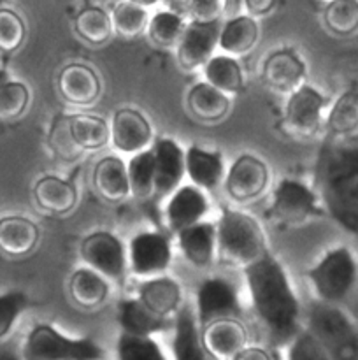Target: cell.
Returning a JSON list of instances; mask_svg holds the SVG:
<instances>
[{"instance_id": "ab89813d", "label": "cell", "mask_w": 358, "mask_h": 360, "mask_svg": "<svg viewBox=\"0 0 358 360\" xmlns=\"http://www.w3.org/2000/svg\"><path fill=\"white\" fill-rule=\"evenodd\" d=\"M30 104V90L23 81L0 83V122H13L25 115Z\"/></svg>"}, {"instance_id": "4316f807", "label": "cell", "mask_w": 358, "mask_h": 360, "mask_svg": "<svg viewBox=\"0 0 358 360\" xmlns=\"http://www.w3.org/2000/svg\"><path fill=\"white\" fill-rule=\"evenodd\" d=\"M95 192L107 202H121L130 197L126 164L116 155H107L95 164L91 174Z\"/></svg>"}, {"instance_id": "44dd1931", "label": "cell", "mask_w": 358, "mask_h": 360, "mask_svg": "<svg viewBox=\"0 0 358 360\" xmlns=\"http://www.w3.org/2000/svg\"><path fill=\"white\" fill-rule=\"evenodd\" d=\"M135 297L154 315L167 320H174L181 306L185 304L183 287L179 285V281L167 274L140 280Z\"/></svg>"}, {"instance_id": "681fc988", "label": "cell", "mask_w": 358, "mask_h": 360, "mask_svg": "<svg viewBox=\"0 0 358 360\" xmlns=\"http://www.w3.org/2000/svg\"><path fill=\"white\" fill-rule=\"evenodd\" d=\"M6 79H9V77H7V74H6V70L0 69V83H4Z\"/></svg>"}, {"instance_id": "e575fe53", "label": "cell", "mask_w": 358, "mask_h": 360, "mask_svg": "<svg viewBox=\"0 0 358 360\" xmlns=\"http://www.w3.org/2000/svg\"><path fill=\"white\" fill-rule=\"evenodd\" d=\"M321 18L332 35L353 37L358 34V0H326Z\"/></svg>"}, {"instance_id": "7dc6e473", "label": "cell", "mask_w": 358, "mask_h": 360, "mask_svg": "<svg viewBox=\"0 0 358 360\" xmlns=\"http://www.w3.org/2000/svg\"><path fill=\"white\" fill-rule=\"evenodd\" d=\"M0 360H23L21 357H18L14 352L9 350H0Z\"/></svg>"}, {"instance_id": "ac0fdd59", "label": "cell", "mask_w": 358, "mask_h": 360, "mask_svg": "<svg viewBox=\"0 0 358 360\" xmlns=\"http://www.w3.org/2000/svg\"><path fill=\"white\" fill-rule=\"evenodd\" d=\"M211 360H232L249 345V333L241 316L220 319L200 327Z\"/></svg>"}, {"instance_id": "d4e9b609", "label": "cell", "mask_w": 358, "mask_h": 360, "mask_svg": "<svg viewBox=\"0 0 358 360\" xmlns=\"http://www.w3.org/2000/svg\"><path fill=\"white\" fill-rule=\"evenodd\" d=\"M232 101L227 94L207 83L206 79L193 84L186 94V108L190 115L202 123H220L230 112Z\"/></svg>"}, {"instance_id": "ffe728a7", "label": "cell", "mask_w": 358, "mask_h": 360, "mask_svg": "<svg viewBox=\"0 0 358 360\" xmlns=\"http://www.w3.org/2000/svg\"><path fill=\"white\" fill-rule=\"evenodd\" d=\"M323 130L330 141L353 143L358 139V84L346 88L332 98Z\"/></svg>"}, {"instance_id": "d6a6232c", "label": "cell", "mask_w": 358, "mask_h": 360, "mask_svg": "<svg viewBox=\"0 0 358 360\" xmlns=\"http://www.w3.org/2000/svg\"><path fill=\"white\" fill-rule=\"evenodd\" d=\"M202 72L207 83L227 94L228 97L241 95L244 91V70L235 56L227 55V53H214L204 63Z\"/></svg>"}, {"instance_id": "d590c367", "label": "cell", "mask_w": 358, "mask_h": 360, "mask_svg": "<svg viewBox=\"0 0 358 360\" xmlns=\"http://www.w3.org/2000/svg\"><path fill=\"white\" fill-rule=\"evenodd\" d=\"M130 195L137 200H153L154 195V155L153 150L140 151L126 162Z\"/></svg>"}, {"instance_id": "2e32d148", "label": "cell", "mask_w": 358, "mask_h": 360, "mask_svg": "<svg viewBox=\"0 0 358 360\" xmlns=\"http://www.w3.org/2000/svg\"><path fill=\"white\" fill-rule=\"evenodd\" d=\"M307 63L293 48L272 49L262 60V81L276 94L290 95L295 88L305 83Z\"/></svg>"}, {"instance_id": "52a82bcc", "label": "cell", "mask_w": 358, "mask_h": 360, "mask_svg": "<svg viewBox=\"0 0 358 360\" xmlns=\"http://www.w3.org/2000/svg\"><path fill=\"white\" fill-rule=\"evenodd\" d=\"M104 350L90 338H72L49 323H39L25 340L23 360H104Z\"/></svg>"}, {"instance_id": "cb8c5ba5", "label": "cell", "mask_w": 358, "mask_h": 360, "mask_svg": "<svg viewBox=\"0 0 358 360\" xmlns=\"http://www.w3.org/2000/svg\"><path fill=\"white\" fill-rule=\"evenodd\" d=\"M172 360H211L204 347L195 308L188 302L181 306L172 327Z\"/></svg>"}, {"instance_id": "f6af8a7d", "label": "cell", "mask_w": 358, "mask_h": 360, "mask_svg": "<svg viewBox=\"0 0 358 360\" xmlns=\"http://www.w3.org/2000/svg\"><path fill=\"white\" fill-rule=\"evenodd\" d=\"M232 360H284L283 348L270 347V345H251L242 348Z\"/></svg>"}, {"instance_id": "6da1fadb", "label": "cell", "mask_w": 358, "mask_h": 360, "mask_svg": "<svg viewBox=\"0 0 358 360\" xmlns=\"http://www.w3.org/2000/svg\"><path fill=\"white\" fill-rule=\"evenodd\" d=\"M251 309L267 345L284 348L304 327L302 306L283 264L269 253L242 269Z\"/></svg>"}, {"instance_id": "bcb514c9", "label": "cell", "mask_w": 358, "mask_h": 360, "mask_svg": "<svg viewBox=\"0 0 358 360\" xmlns=\"http://www.w3.org/2000/svg\"><path fill=\"white\" fill-rule=\"evenodd\" d=\"M277 0H244L246 14L253 18L267 16L276 7Z\"/></svg>"}, {"instance_id": "7bdbcfd3", "label": "cell", "mask_w": 358, "mask_h": 360, "mask_svg": "<svg viewBox=\"0 0 358 360\" xmlns=\"http://www.w3.org/2000/svg\"><path fill=\"white\" fill-rule=\"evenodd\" d=\"M28 297L21 290H9L0 294V340L7 336L16 326L18 319L27 311Z\"/></svg>"}, {"instance_id": "836d02e7", "label": "cell", "mask_w": 358, "mask_h": 360, "mask_svg": "<svg viewBox=\"0 0 358 360\" xmlns=\"http://www.w3.org/2000/svg\"><path fill=\"white\" fill-rule=\"evenodd\" d=\"M77 37L91 46H102L114 35L111 13L100 6H86L77 13L74 20Z\"/></svg>"}, {"instance_id": "8d00e7d4", "label": "cell", "mask_w": 358, "mask_h": 360, "mask_svg": "<svg viewBox=\"0 0 358 360\" xmlns=\"http://www.w3.org/2000/svg\"><path fill=\"white\" fill-rule=\"evenodd\" d=\"M111 20L114 35L130 41V39L139 37V35H142L147 30L150 13H147L146 7L139 6V4L121 0V2H118L112 7Z\"/></svg>"}, {"instance_id": "9a60e30c", "label": "cell", "mask_w": 358, "mask_h": 360, "mask_svg": "<svg viewBox=\"0 0 358 360\" xmlns=\"http://www.w3.org/2000/svg\"><path fill=\"white\" fill-rule=\"evenodd\" d=\"M154 155L153 202L167 200L186 178L185 150L172 137H157L151 146Z\"/></svg>"}, {"instance_id": "60d3db41", "label": "cell", "mask_w": 358, "mask_h": 360, "mask_svg": "<svg viewBox=\"0 0 358 360\" xmlns=\"http://www.w3.org/2000/svg\"><path fill=\"white\" fill-rule=\"evenodd\" d=\"M284 360H332L319 341L305 329V326L283 348Z\"/></svg>"}, {"instance_id": "603a6c76", "label": "cell", "mask_w": 358, "mask_h": 360, "mask_svg": "<svg viewBox=\"0 0 358 360\" xmlns=\"http://www.w3.org/2000/svg\"><path fill=\"white\" fill-rule=\"evenodd\" d=\"M178 246L190 266L207 269L218 259L216 221L204 220L175 234Z\"/></svg>"}, {"instance_id": "7a4b0ae2", "label": "cell", "mask_w": 358, "mask_h": 360, "mask_svg": "<svg viewBox=\"0 0 358 360\" xmlns=\"http://www.w3.org/2000/svg\"><path fill=\"white\" fill-rule=\"evenodd\" d=\"M314 178L326 217L358 238V141L326 139L316 160Z\"/></svg>"}, {"instance_id": "5b68a950", "label": "cell", "mask_w": 358, "mask_h": 360, "mask_svg": "<svg viewBox=\"0 0 358 360\" xmlns=\"http://www.w3.org/2000/svg\"><path fill=\"white\" fill-rule=\"evenodd\" d=\"M304 326L332 360H358V319L344 306L314 301Z\"/></svg>"}, {"instance_id": "1f68e13d", "label": "cell", "mask_w": 358, "mask_h": 360, "mask_svg": "<svg viewBox=\"0 0 358 360\" xmlns=\"http://www.w3.org/2000/svg\"><path fill=\"white\" fill-rule=\"evenodd\" d=\"M258 39L260 27L256 18L249 16V14H239L221 25L218 49L239 58V56L253 51L255 46L258 44Z\"/></svg>"}, {"instance_id": "9c48e42d", "label": "cell", "mask_w": 358, "mask_h": 360, "mask_svg": "<svg viewBox=\"0 0 358 360\" xmlns=\"http://www.w3.org/2000/svg\"><path fill=\"white\" fill-rule=\"evenodd\" d=\"M84 266L91 267L111 283L125 285L128 274V252L121 239L109 231H93L79 243Z\"/></svg>"}, {"instance_id": "8fae6325", "label": "cell", "mask_w": 358, "mask_h": 360, "mask_svg": "<svg viewBox=\"0 0 358 360\" xmlns=\"http://www.w3.org/2000/svg\"><path fill=\"white\" fill-rule=\"evenodd\" d=\"M128 269L139 280L161 276L172 264L171 239L158 231H144L130 239Z\"/></svg>"}, {"instance_id": "e0dca14e", "label": "cell", "mask_w": 358, "mask_h": 360, "mask_svg": "<svg viewBox=\"0 0 358 360\" xmlns=\"http://www.w3.org/2000/svg\"><path fill=\"white\" fill-rule=\"evenodd\" d=\"M211 202L207 192L190 183V185H181L168 197L164 210V218L168 231L175 236L178 232L185 231L199 221L207 220Z\"/></svg>"}, {"instance_id": "f1b7e54d", "label": "cell", "mask_w": 358, "mask_h": 360, "mask_svg": "<svg viewBox=\"0 0 358 360\" xmlns=\"http://www.w3.org/2000/svg\"><path fill=\"white\" fill-rule=\"evenodd\" d=\"M77 190L69 179L55 174L39 178L34 185V200L42 211L49 214H67L76 207Z\"/></svg>"}, {"instance_id": "4fadbf2b", "label": "cell", "mask_w": 358, "mask_h": 360, "mask_svg": "<svg viewBox=\"0 0 358 360\" xmlns=\"http://www.w3.org/2000/svg\"><path fill=\"white\" fill-rule=\"evenodd\" d=\"M111 144L118 153L135 155L146 151L154 143V130L147 116L140 109L119 108L111 116Z\"/></svg>"}, {"instance_id": "3957f363", "label": "cell", "mask_w": 358, "mask_h": 360, "mask_svg": "<svg viewBox=\"0 0 358 360\" xmlns=\"http://www.w3.org/2000/svg\"><path fill=\"white\" fill-rule=\"evenodd\" d=\"M218 260L228 266L244 267L269 255V243L262 224L246 211L223 206L216 220Z\"/></svg>"}, {"instance_id": "c3c4849f", "label": "cell", "mask_w": 358, "mask_h": 360, "mask_svg": "<svg viewBox=\"0 0 358 360\" xmlns=\"http://www.w3.org/2000/svg\"><path fill=\"white\" fill-rule=\"evenodd\" d=\"M128 2L139 4V6H142V7H146V9H150V7L157 6V4L160 2V0H128Z\"/></svg>"}, {"instance_id": "f546056e", "label": "cell", "mask_w": 358, "mask_h": 360, "mask_svg": "<svg viewBox=\"0 0 358 360\" xmlns=\"http://www.w3.org/2000/svg\"><path fill=\"white\" fill-rule=\"evenodd\" d=\"M65 127L74 146L84 151H98L111 143V127L104 118L88 112L65 116Z\"/></svg>"}, {"instance_id": "7402d4cb", "label": "cell", "mask_w": 358, "mask_h": 360, "mask_svg": "<svg viewBox=\"0 0 358 360\" xmlns=\"http://www.w3.org/2000/svg\"><path fill=\"white\" fill-rule=\"evenodd\" d=\"M185 169L186 178L204 192H216L220 186H223L227 174L223 155L197 144L185 150Z\"/></svg>"}, {"instance_id": "277c9868", "label": "cell", "mask_w": 358, "mask_h": 360, "mask_svg": "<svg viewBox=\"0 0 358 360\" xmlns=\"http://www.w3.org/2000/svg\"><path fill=\"white\" fill-rule=\"evenodd\" d=\"M314 301L344 306L358 292V253L347 245L325 250L305 271Z\"/></svg>"}, {"instance_id": "74e56055", "label": "cell", "mask_w": 358, "mask_h": 360, "mask_svg": "<svg viewBox=\"0 0 358 360\" xmlns=\"http://www.w3.org/2000/svg\"><path fill=\"white\" fill-rule=\"evenodd\" d=\"M185 27L186 21L181 14L174 11H157L153 16H150L146 34L150 41L160 48H175Z\"/></svg>"}, {"instance_id": "ba28073f", "label": "cell", "mask_w": 358, "mask_h": 360, "mask_svg": "<svg viewBox=\"0 0 358 360\" xmlns=\"http://www.w3.org/2000/svg\"><path fill=\"white\" fill-rule=\"evenodd\" d=\"M332 98L311 83H302L286 98L283 112V129L297 139H311L325 127L326 111Z\"/></svg>"}, {"instance_id": "5bb4252c", "label": "cell", "mask_w": 358, "mask_h": 360, "mask_svg": "<svg viewBox=\"0 0 358 360\" xmlns=\"http://www.w3.org/2000/svg\"><path fill=\"white\" fill-rule=\"evenodd\" d=\"M220 30V20H190L186 23L178 46H175V58H178L179 67L190 70V72L202 69L204 63L216 53Z\"/></svg>"}, {"instance_id": "b9f144b4", "label": "cell", "mask_w": 358, "mask_h": 360, "mask_svg": "<svg viewBox=\"0 0 358 360\" xmlns=\"http://www.w3.org/2000/svg\"><path fill=\"white\" fill-rule=\"evenodd\" d=\"M27 35L25 21L13 9L2 7L0 9V51L14 53L21 48Z\"/></svg>"}, {"instance_id": "4dcf8cb0", "label": "cell", "mask_w": 358, "mask_h": 360, "mask_svg": "<svg viewBox=\"0 0 358 360\" xmlns=\"http://www.w3.org/2000/svg\"><path fill=\"white\" fill-rule=\"evenodd\" d=\"M41 231L34 220L21 214L0 218V252L11 257L28 255L37 246Z\"/></svg>"}, {"instance_id": "484cf974", "label": "cell", "mask_w": 358, "mask_h": 360, "mask_svg": "<svg viewBox=\"0 0 358 360\" xmlns=\"http://www.w3.org/2000/svg\"><path fill=\"white\" fill-rule=\"evenodd\" d=\"M118 323L121 333L133 336H154L174 327V320L154 315L137 297H126L118 302Z\"/></svg>"}, {"instance_id": "d6986e66", "label": "cell", "mask_w": 358, "mask_h": 360, "mask_svg": "<svg viewBox=\"0 0 358 360\" xmlns=\"http://www.w3.org/2000/svg\"><path fill=\"white\" fill-rule=\"evenodd\" d=\"M56 86L63 101L76 108L95 104L102 94V81L97 70L79 62L69 63L60 70Z\"/></svg>"}, {"instance_id": "7c38bea8", "label": "cell", "mask_w": 358, "mask_h": 360, "mask_svg": "<svg viewBox=\"0 0 358 360\" xmlns=\"http://www.w3.org/2000/svg\"><path fill=\"white\" fill-rule=\"evenodd\" d=\"M193 308L200 327L220 319H242V304L237 288L232 281L221 276H209L200 283Z\"/></svg>"}, {"instance_id": "83f0119b", "label": "cell", "mask_w": 358, "mask_h": 360, "mask_svg": "<svg viewBox=\"0 0 358 360\" xmlns=\"http://www.w3.org/2000/svg\"><path fill=\"white\" fill-rule=\"evenodd\" d=\"M70 299L81 309H97L111 295V281L91 267L84 266L74 271L67 285Z\"/></svg>"}, {"instance_id": "ee69618b", "label": "cell", "mask_w": 358, "mask_h": 360, "mask_svg": "<svg viewBox=\"0 0 358 360\" xmlns=\"http://www.w3.org/2000/svg\"><path fill=\"white\" fill-rule=\"evenodd\" d=\"M192 20H220L225 9V0H183Z\"/></svg>"}, {"instance_id": "8992f818", "label": "cell", "mask_w": 358, "mask_h": 360, "mask_svg": "<svg viewBox=\"0 0 358 360\" xmlns=\"http://www.w3.org/2000/svg\"><path fill=\"white\" fill-rule=\"evenodd\" d=\"M326 217L314 186L295 178H281L272 188L267 218L281 227H297Z\"/></svg>"}, {"instance_id": "f35d334b", "label": "cell", "mask_w": 358, "mask_h": 360, "mask_svg": "<svg viewBox=\"0 0 358 360\" xmlns=\"http://www.w3.org/2000/svg\"><path fill=\"white\" fill-rule=\"evenodd\" d=\"M116 360H172L154 336L121 333L116 343Z\"/></svg>"}, {"instance_id": "30bf717a", "label": "cell", "mask_w": 358, "mask_h": 360, "mask_svg": "<svg viewBox=\"0 0 358 360\" xmlns=\"http://www.w3.org/2000/svg\"><path fill=\"white\" fill-rule=\"evenodd\" d=\"M270 169L265 160L253 153H242L227 167L223 190L237 206L260 199L269 190Z\"/></svg>"}]
</instances>
